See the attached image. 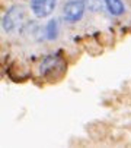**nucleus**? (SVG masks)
Segmentation results:
<instances>
[{
	"label": "nucleus",
	"instance_id": "obj_5",
	"mask_svg": "<svg viewBox=\"0 0 131 148\" xmlns=\"http://www.w3.org/2000/svg\"><path fill=\"white\" fill-rule=\"evenodd\" d=\"M105 8L112 16H121L125 12L122 0H105Z\"/></svg>",
	"mask_w": 131,
	"mask_h": 148
},
{
	"label": "nucleus",
	"instance_id": "obj_2",
	"mask_svg": "<svg viewBox=\"0 0 131 148\" xmlns=\"http://www.w3.org/2000/svg\"><path fill=\"white\" fill-rule=\"evenodd\" d=\"M25 18V9L22 6H12L7 9V12L3 15L2 18V28L5 32L10 34L13 32L16 28H19L22 25V21Z\"/></svg>",
	"mask_w": 131,
	"mask_h": 148
},
{
	"label": "nucleus",
	"instance_id": "obj_3",
	"mask_svg": "<svg viewBox=\"0 0 131 148\" xmlns=\"http://www.w3.org/2000/svg\"><path fill=\"white\" fill-rule=\"evenodd\" d=\"M86 0H70L63 8V19L66 22H77L84 15Z\"/></svg>",
	"mask_w": 131,
	"mask_h": 148
},
{
	"label": "nucleus",
	"instance_id": "obj_4",
	"mask_svg": "<svg viewBox=\"0 0 131 148\" xmlns=\"http://www.w3.org/2000/svg\"><path fill=\"white\" fill-rule=\"evenodd\" d=\"M57 6V0H31V10L32 13L42 19L50 16Z\"/></svg>",
	"mask_w": 131,
	"mask_h": 148
},
{
	"label": "nucleus",
	"instance_id": "obj_7",
	"mask_svg": "<svg viewBox=\"0 0 131 148\" xmlns=\"http://www.w3.org/2000/svg\"><path fill=\"white\" fill-rule=\"evenodd\" d=\"M86 8L93 13L102 12L105 8V0H86Z\"/></svg>",
	"mask_w": 131,
	"mask_h": 148
},
{
	"label": "nucleus",
	"instance_id": "obj_1",
	"mask_svg": "<svg viewBox=\"0 0 131 148\" xmlns=\"http://www.w3.org/2000/svg\"><path fill=\"white\" fill-rule=\"evenodd\" d=\"M57 72H66V65L61 57V51L45 56L39 65V75L44 78H53V75Z\"/></svg>",
	"mask_w": 131,
	"mask_h": 148
},
{
	"label": "nucleus",
	"instance_id": "obj_6",
	"mask_svg": "<svg viewBox=\"0 0 131 148\" xmlns=\"http://www.w3.org/2000/svg\"><path fill=\"white\" fill-rule=\"evenodd\" d=\"M57 35H58V24H57L55 19H51L45 25V38L53 41V40L57 38Z\"/></svg>",
	"mask_w": 131,
	"mask_h": 148
}]
</instances>
